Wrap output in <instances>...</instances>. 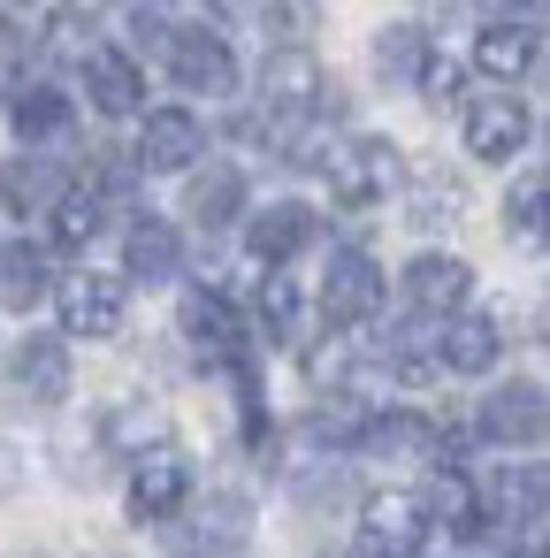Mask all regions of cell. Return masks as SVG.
<instances>
[{"label": "cell", "instance_id": "cell-11", "mask_svg": "<svg viewBox=\"0 0 550 558\" xmlns=\"http://www.w3.org/2000/svg\"><path fill=\"white\" fill-rule=\"evenodd\" d=\"M398 291H405V306L413 314H459L466 306V291H474V268L459 260V253H413L405 260V276H398Z\"/></svg>", "mask_w": 550, "mask_h": 558}, {"label": "cell", "instance_id": "cell-27", "mask_svg": "<svg viewBox=\"0 0 550 558\" xmlns=\"http://www.w3.org/2000/svg\"><path fill=\"white\" fill-rule=\"evenodd\" d=\"M420 54H428V39H420L413 24H390V32L375 39V70H382L390 85H413V70H420Z\"/></svg>", "mask_w": 550, "mask_h": 558}, {"label": "cell", "instance_id": "cell-2", "mask_svg": "<svg viewBox=\"0 0 550 558\" xmlns=\"http://www.w3.org/2000/svg\"><path fill=\"white\" fill-rule=\"evenodd\" d=\"M321 177H329V199H337V207H382V199L398 192L405 161H398L390 138H337V146L321 154Z\"/></svg>", "mask_w": 550, "mask_h": 558}, {"label": "cell", "instance_id": "cell-29", "mask_svg": "<svg viewBox=\"0 0 550 558\" xmlns=\"http://www.w3.org/2000/svg\"><path fill=\"white\" fill-rule=\"evenodd\" d=\"M413 85H420V93H428L436 108H451V100L466 93V70H459L451 54H420V70H413Z\"/></svg>", "mask_w": 550, "mask_h": 558}, {"label": "cell", "instance_id": "cell-20", "mask_svg": "<svg viewBox=\"0 0 550 558\" xmlns=\"http://www.w3.org/2000/svg\"><path fill=\"white\" fill-rule=\"evenodd\" d=\"M420 512H428V527L474 535V527H481V489H474V474H466V466H436V482L420 489Z\"/></svg>", "mask_w": 550, "mask_h": 558}, {"label": "cell", "instance_id": "cell-24", "mask_svg": "<svg viewBox=\"0 0 550 558\" xmlns=\"http://www.w3.org/2000/svg\"><path fill=\"white\" fill-rule=\"evenodd\" d=\"M161 436H169V413H161V405H146V398H123V405L100 421V444H108V451H131V459H138V451H154Z\"/></svg>", "mask_w": 550, "mask_h": 558}, {"label": "cell", "instance_id": "cell-25", "mask_svg": "<svg viewBox=\"0 0 550 558\" xmlns=\"http://www.w3.org/2000/svg\"><path fill=\"white\" fill-rule=\"evenodd\" d=\"M47 215H54V222H47V230H54V245H62V253H77V245H93V230H100V192H85V184H77V192H54V199H47Z\"/></svg>", "mask_w": 550, "mask_h": 558}, {"label": "cell", "instance_id": "cell-12", "mask_svg": "<svg viewBox=\"0 0 550 558\" xmlns=\"http://www.w3.org/2000/svg\"><path fill=\"white\" fill-rule=\"evenodd\" d=\"M184 497H192V459L169 451V444L138 451V466H131V520H154V527H161Z\"/></svg>", "mask_w": 550, "mask_h": 558}, {"label": "cell", "instance_id": "cell-31", "mask_svg": "<svg viewBox=\"0 0 550 558\" xmlns=\"http://www.w3.org/2000/svg\"><path fill=\"white\" fill-rule=\"evenodd\" d=\"M260 16H268V24H276L283 39H298V32H306V16H298V0H268V9H260Z\"/></svg>", "mask_w": 550, "mask_h": 558}, {"label": "cell", "instance_id": "cell-1", "mask_svg": "<svg viewBox=\"0 0 550 558\" xmlns=\"http://www.w3.org/2000/svg\"><path fill=\"white\" fill-rule=\"evenodd\" d=\"M161 543H169V558H237L245 543H253V505L237 497V489H215L207 505H176L169 520H161Z\"/></svg>", "mask_w": 550, "mask_h": 558}, {"label": "cell", "instance_id": "cell-9", "mask_svg": "<svg viewBox=\"0 0 550 558\" xmlns=\"http://www.w3.org/2000/svg\"><path fill=\"white\" fill-rule=\"evenodd\" d=\"M527 138H535V116H527V108H520L512 93L466 100V154H474V161L504 169L512 154H527Z\"/></svg>", "mask_w": 550, "mask_h": 558}, {"label": "cell", "instance_id": "cell-23", "mask_svg": "<svg viewBox=\"0 0 550 558\" xmlns=\"http://www.w3.org/2000/svg\"><path fill=\"white\" fill-rule=\"evenodd\" d=\"M245 215V177L230 169V161H215L207 177H192V222L199 230H222V222H237Z\"/></svg>", "mask_w": 550, "mask_h": 558}, {"label": "cell", "instance_id": "cell-28", "mask_svg": "<svg viewBox=\"0 0 550 558\" xmlns=\"http://www.w3.org/2000/svg\"><path fill=\"white\" fill-rule=\"evenodd\" d=\"M62 184L39 169V161H24V169H0V207H47Z\"/></svg>", "mask_w": 550, "mask_h": 558}, {"label": "cell", "instance_id": "cell-17", "mask_svg": "<svg viewBox=\"0 0 550 558\" xmlns=\"http://www.w3.org/2000/svg\"><path fill=\"white\" fill-rule=\"evenodd\" d=\"M85 93H93L100 116H138L146 108V70L123 47H93L85 54Z\"/></svg>", "mask_w": 550, "mask_h": 558}, {"label": "cell", "instance_id": "cell-15", "mask_svg": "<svg viewBox=\"0 0 550 558\" xmlns=\"http://www.w3.org/2000/svg\"><path fill=\"white\" fill-rule=\"evenodd\" d=\"M535 62H542V32H535L527 16H497V24L474 39V70H481V77H497V85L535 77Z\"/></svg>", "mask_w": 550, "mask_h": 558}, {"label": "cell", "instance_id": "cell-13", "mask_svg": "<svg viewBox=\"0 0 550 558\" xmlns=\"http://www.w3.org/2000/svg\"><path fill=\"white\" fill-rule=\"evenodd\" d=\"M314 238H321V215H314L306 199H276V207H260L253 230H245V245H253L260 268H291Z\"/></svg>", "mask_w": 550, "mask_h": 558}, {"label": "cell", "instance_id": "cell-22", "mask_svg": "<svg viewBox=\"0 0 550 558\" xmlns=\"http://www.w3.org/2000/svg\"><path fill=\"white\" fill-rule=\"evenodd\" d=\"M47 299V253L39 245H0V306L32 314Z\"/></svg>", "mask_w": 550, "mask_h": 558}, {"label": "cell", "instance_id": "cell-10", "mask_svg": "<svg viewBox=\"0 0 550 558\" xmlns=\"http://www.w3.org/2000/svg\"><path fill=\"white\" fill-rule=\"evenodd\" d=\"M542 428H550V405H542V383H497L489 398H481V436L489 444H504V451H535L542 444Z\"/></svg>", "mask_w": 550, "mask_h": 558}, {"label": "cell", "instance_id": "cell-26", "mask_svg": "<svg viewBox=\"0 0 550 558\" xmlns=\"http://www.w3.org/2000/svg\"><path fill=\"white\" fill-rule=\"evenodd\" d=\"M298 283L283 276V268H268V291H260V329H268V344H291L298 337Z\"/></svg>", "mask_w": 550, "mask_h": 558}, {"label": "cell", "instance_id": "cell-14", "mask_svg": "<svg viewBox=\"0 0 550 558\" xmlns=\"http://www.w3.org/2000/svg\"><path fill=\"white\" fill-rule=\"evenodd\" d=\"M504 360V322L497 314H443V344H436V367L443 375H489Z\"/></svg>", "mask_w": 550, "mask_h": 558}, {"label": "cell", "instance_id": "cell-16", "mask_svg": "<svg viewBox=\"0 0 550 558\" xmlns=\"http://www.w3.org/2000/svg\"><path fill=\"white\" fill-rule=\"evenodd\" d=\"M9 383L32 405H62L70 398V337H24L9 352Z\"/></svg>", "mask_w": 550, "mask_h": 558}, {"label": "cell", "instance_id": "cell-5", "mask_svg": "<svg viewBox=\"0 0 550 558\" xmlns=\"http://www.w3.org/2000/svg\"><path fill=\"white\" fill-rule=\"evenodd\" d=\"M54 306H62V337H115L123 314H131V283L100 276V268H77V276L54 283Z\"/></svg>", "mask_w": 550, "mask_h": 558}, {"label": "cell", "instance_id": "cell-8", "mask_svg": "<svg viewBox=\"0 0 550 558\" xmlns=\"http://www.w3.org/2000/svg\"><path fill=\"white\" fill-rule=\"evenodd\" d=\"M428 543V512L413 489H382L359 505V558H413Z\"/></svg>", "mask_w": 550, "mask_h": 558}, {"label": "cell", "instance_id": "cell-32", "mask_svg": "<svg viewBox=\"0 0 550 558\" xmlns=\"http://www.w3.org/2000/svg\"><path fill=\"white\" fill-rule=\"evenodd\" d=\"M481 9H497V16H512V9H535V0H481Z\"/></svg>", "mask_w": 550, "mask_h": 558}, {"label": "cell", "instance_id": "cell-19", "mask_svg": "<svg viewBox=\"0 0 550 558\" xmlns=\"http://www.w3.org/2000/svg\"><path fill=\"white\" fill-rule=\"evenodd\" d=\"M176 268H184L176 230H169L161 215H138V222H131V238H123V276H138V283H169Z\"/></svg>", "mask_w": 550, "mask_h": 558}, {"label": "cell", "instance_id": "cell-4", "mask_svg": "<svg viewBox=\"0 0 550 558\" xmlns=\"http://www.w3.org/2000/svg\"><path fill=\"white\" fill-rule=\"evenodd\" d=\"M382 268H375V253H359V245H337L329 253V276H321V322L329 329H359V322H375L382 314Z\"/></svg>", "mask_w": 550, "mask_h": 558}, {"label": "cell", "instance_id": "cell-30", "mask_svg": "<svg viewBox=\"0 0 550 558\" xmlns=\"http://www.w3.org/2000/svg\"><path fill=\"white\" fill-rule=\"evenodd\" d=\"M504 222H512L527 245L542 238V177H520V184H512V199H504Z\"/></svg>", "mask_w": 550, "mask_h": 558}, {"label": "cell", "instance_id": "cell-18", "mask_svg": "<svg viewBox=\"0 0 550 558\" xmlns=\"http://www.w3.org/2000/svg\"><path fill=\"white\" fill-rule=\"evenodd\" d=\"M184 337L199 344V352H215V360H245V314L222 299V291H192L184 299Z\"/></svg>", "mask_w": 550, "mask_h": 558}, {"label": "cell", "instance_id": "cell-6", "mask_svg": "<svg viewBox=\"0 0 550 558\" xmlns=\"http://www.w3.org/2000/svg\"><path fill=\"white\" fill-rule=\"evenodd\" d=\"M161 54H169V77L184 93H207V100H230L237 93V54H230L222 32H169Z\"/></svg>", "mask_w": 550, "mask_h": 558}, {"label": "cell", "instance_id": "cell-7", "mask_svg": "<svg viewBox=\"0 0 550 558\" xmlns=\"http://www.w3.org/2000/svg\"><path fill=\"white\" fill-rule=\"evenodd\" d=\"M138 169L146 177H184L199 154H207V123L192 108H138Z\"/></svg>", "mask_w": 550, "mask_h": 558}, {"label": "cell", "instance_id": "cell-3", "mask_svg": "<svg viewBox=\"0 0 550 558\" xmlns=\"http://www.w3.org/2000/svg\"><path fill=\"white\" fill-rule=\"evenodd\" d=\"M321 108H329V70L306 47L268 54V70H260V116L268 123H314Z\"/></svg>", "mask_w": 550, "mask_h": 558}, {"label": "cell", "instance_id": "cell-21", "mask_svg": "<svg viewBox=\"0 0 550 558\" xmlns=\"http://www.w3.org/2000/svg\"><path fill=\"white\" fill-rule=\"evenodd\" d=\"M9 123H16L24 146H54V138L77 123V108H70V93H54V85H24L16 108H9Z\"/></svg>", "mask_w": 550, "mask_h": 558}]
</instances>
